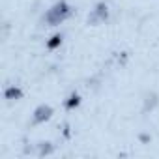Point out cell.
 Masks as SVG:
<instances>
[{
  "instance_id": "52a82bcc",
  "label": "cell",
  "mask_w": 159,
  "mask_h": 159,
  "mask_svg": "<svg viewBox=\"0 0 159 159\" xmlns=\"http://www.w3.org/2000/svg\"><path fill=\"white\" fill-rule=\"evenodd\" d=\"M52 152H54V148L51 146V142H41L39 144V152H38L39 155H51Z\"/></svg>"
},
{
  "instance_id": "ba28073f",
  "label": "cell",
  "mask_w": 159,
  "mask_h": 159,
  "mask_svg": "<svg viewBox=\"0 0 159 159\" xmlns=\"http://www.w3.org/2000/svg\"><path fill=\"white\" fill-rule=\"evenodd\" d=\"M155 103H157V98H155V96H153V94H152V96H148V98H146V109H150V111H152V109H153V107H155Z\"/></svg>"
},
{
  "instance_id": "277c9868",
  "label": "cell",
  "mask_w": 159,
  "mask_h": 159,
  "mask_svg": "<svg viewBox=\"0 0 159 159\" xmlns=\"http://www.w3.org/2000/svg\"><path fill=\"white\" fill-rule=\"evenodd\" d=\"M4 98H6L8 101H17V99L23 98V90H21L19 86H8L6 92H4Z\"/></svg>"
},
{
  "instance_id": "3957f363",
  "label": "cell",
  "mask_w": 159,
  "mask_h": 159,
  "mask_svg": "<svg viewBox=\"0 0 159 159\" xmlns=\"http://www.w3.org/2000/svg\"><path fill=\"white\" fill-rule=\"evenodd\" d=\"M52 118V107L49 105H39L36 107L34 114H32V124H45Z\"/></svg>"
},
{
  "instance_id": "7a4b0ae2",
  "label": "cell",
  "mask_w": 159,
  "mask_h": 159,
  "mask_svg": "<svg viewBox=\"0 0 159 159\" xmlns=\"http://www.w3.org/2000/svg\"><path fill=\"white\" fill-rule=\"evenodd\" d=\"M109 19V6L105 2H98L94 6V10L88 15V25H98V23H105Z\"/></svg>"
},
{
  "instance_id": "6da1fadb",
  "label": "cell",
  "mask_w": 159,
  "mask_h": 159,
  "mask_svg": "<svg viewBox=\"0 0 159 159\" xmlns=\"http://www.w3.org/2000/svg\"><path fill=\"white\" fill-rule=\"evenodd\" d=\"M71 15V6L66 2V0H58L56 4H52L47 13H45V23L49 26H58L62 25L64 21H67Z\"/></svg>"
},
{
  "instance_id": "5b68a950",
  "label": "cell",
  "mask_w": 159,
  "mask_h": 159,
  "mask_svg": "<svg viewBox=\"0 0 159 159\" xmlns=\"http://www.w3.org/2000/svg\"><path fill=\"white\" fill-rule=\"evenodd\" d=\"M64 105H66V109H67V111H73L75 107H79V105H81V96H79L77 92H73V94H69Z\"/></svg>"
},
{
  "instance_id": "8992f818",
  "label": "cell",
  "mask_w": 159,
  "mask_h": 159,
  "mask_svg": "<svg viewBox=\"0 0 159 159\" xmlns=\"http://www.w3.org/2000/svg\"><path fill=\"white\" fill-rule=\"evenodd\" d=\"M62 39H64V36H62V34H56V36H52V38H51V41H47V49L54 51L56 47H60V45H62Z\"/></svg>"
}]
</instances>
